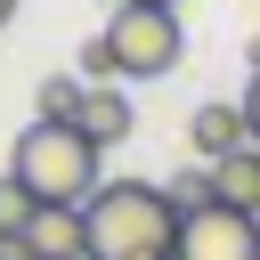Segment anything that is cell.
<instances>
[{"instance_id":"6da1fadb","label":"cell","mask_w":260,"mask_h":260,"mask_svg":"<svg viewBox=\"0 0 260 260\" xmlns=\"http://www.w3.org/2000/svg\"><path fill=\"white\" fill-rule=\"evenodd\" d=\"M89 260H179V211L154 179H106L89 203Z\"/></svg>"},{"instance_id":"7a4b0ae2","label":"cell","mask_w":260,"mask_h":260,"mask_svg":"<svg viewBox=\"0 0 260 260\" xmlns=\"http://www.w3.org/2000/svg\"><path fill=\"white\" fill-rule=\"evenodd\" d=\"M98 154H106V146H89L73 122H41V114H32V122L16 130L8 171L24 179L32 203H73V211H81V203L106 187V179H98Z\"/></svg>"},{"instance_id":"3957f363","label":"cell","mask_w":260,"mask_h":260,"mask_svg":"<svg viewBox=\"0 0 260 260\" xmlns=\"http://www.w3.org/2000/svg\"><path fill=\"white\" fill-rule=\"evenodd\" d=\"M106 49H114V81H162L187 49L179 32V8H154V0H122L106 16Z\"/></svg>"},{"instance_id":"277c9868","label":"cell","mask_w":260,"mask_h":260,"mask_svg":"<svg viewBox=\"0 0 260 260\" xmlns=\"http://www.w3.org/2000/svg\"><path fill=\"white\" fill-rule=\"evenodd\" d=\"M179 260H260V219L211 203V211L179 219Z\"/></svg>"},{"instance_id":"5b68a950","label":"cell","mask_w":260,"mask_h":260,"mask_svg":"<svg viewBox=\"0 0 260 260\" xmlns=\"http://www.w3.org/2000/svg\"><path fill=\"white\" fill-rule=\"evenodd\" d=\"M24 260H89V219L73 203H41L24 228Z\"/></svg>"},{"instance_id":"8992f818","label":"cell","mask_w":260,"mask_h":260,"mask_svg":"<svg viewBox=\"0 0 260 260\" xmlns=\"http://www.w3.org/2000/svg\"><path fill=\"white\" fill-rule=\"evenodd\" d=\"M73 130H81L89 146H122V138L138 130V114H130V89H122V81H98V89H81V114H73Z\"/></svg>"},{"instance_id":"52a82bcc","label":"cell","mask_w":260,"mask_h":260,"mask_svg":"<svg viewBox=\"0 0 260 260\" xmlns=\"http://www.w3.org/2000/svg\"><path fill=\"white\" fill-rule=\"evenodd\" d=\"M187 146H195V162H228L236 146H252V122H244V106H195V122H187Z\"/></svg>"},{"instance_id":"ba28073f","label":"cell","mask_w":260,"mask_h":260,"mask_svg":"<svg viewBox=\"0 0 260 260\" xmlns=\"http://www.w3.org/2000/svg\"><path fill=\"white\" fill-rule=\"evenodd\" d=\"M211 171H219V203L260 219V146H236V154H228V162H211Z\"/></svg>"},{"instance_id":"9c48e42d","label":"cell","mask_w":260,"mask_h":260,"mask_svg":"<svg viewBox=\"0 0 260 260\" xmlns=\"http://www.w3.org/2000/svg\"><path fill=\"white\" fill-rule=\"evenodd\" d=\"M162 195H171V211H179V219H195V211H211V203H219V171H211V162H187V171H171V179H162Z\"/></svg>"},{"instance_id":"30bf717a","label":"cell","mask_w":260,"mask_h":260,"mask_svg":"<svg viewBox=\"0 0 260 260\" xmlns=\"http://www.w3.org/2000/svg\"><path fill=\"white\" fill-rule=\"evenodd\" d=\"M81 89H89L81 73H49L41 81V122H73L81 114Z\"/></svg>"},{"instance_id":"8fae6325","label":"cell","mask_w":260,"mask_h":260,"mask_svg":"<svg viewBox=\"0 0 260 260\" xmlns=\"http://www.w3.org/2000/svg\"><path fill=\"white\" fill-rule=\"evenodd\" d=\"M81 81L98 89V81H114V49H106V32H89L81 41Z\"/></svg>"},{"instance_id":"7c38bea8","label":"cell","mask_w":260,"mask_h":260,"mask_svg":"<svg viewBox=\"0 0 260 260\" xmlns=\"http://www.w3.org/2000/svg\"><path fill=\"white\" fill-rule=\"evenodd\" d=\"M244 122H252V146H260V73H252V89H244Z\"/></svg>"},{"instance_id":"4fadbf2b","label":"cell","mask_w":260,"mask_h":260,"mask_svg":"<svg viewBox=\"0 0 260 260\" xmlns=\"http://www.w3.org/2000/svg\"><path fill=\"white\" fill-rule=\"evenodd\" d=\"M244 65H252V73H260V41H244Z\"/></svg>"},{"instance_id":"5bb4252c","label":"cell","mask_w":260,"mask_h":260,"mask_svg":"<svg viewBox=\"0 0 260 260\" xmlns=\"http://www.w3.org/2000/svg\"><path fill=\"white\" fill-rule=\"evenodd\" d=\"M8 16H16V0H0V24H8Z\"/></svg>"},{"instance_id":"9a60e30c","label":"cell","mask_w":260,"mask_h":260,"mask_svg":"<svg viewBox=\"0 0 260 260\" xmlns=\"http://www.w3.org/2000/svg\"><path fill=\"white\" fill-rule=\"evenodd\" d=\"M154 8H171V0H154Z\"/></svg>"},{"instance_id":"2e32d148","label":"cell","mask_w":260,"mask_h":260,"mask_svg":"<svg viewBox=\"0 0 260 260\" xmlns=\"http://www.w3.org/2000/svg\"><path fill=\"white\" fill-rule=\"evenodd\" d=\"M114 8H122V0H114Z\"/></svg>"}]
</instances>
